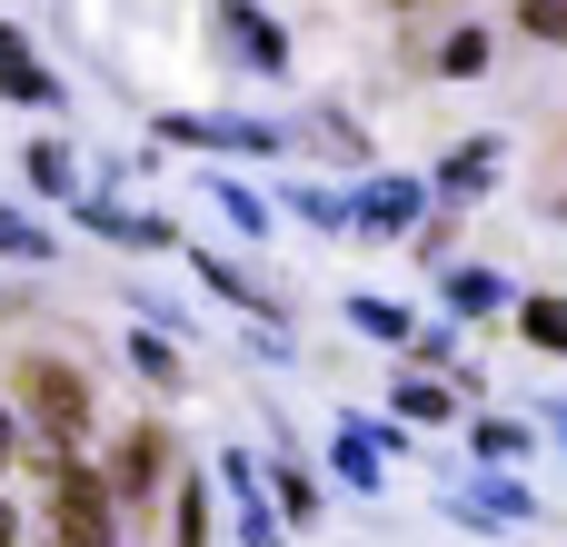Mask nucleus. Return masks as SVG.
Wrapping results in <instances>:
<instances>
[{
    "label": "nucleus",
    "instance_id": "1",
    "mask_svg": "<svg viewBox=\"0 0 567 547\" xmlns=\"http://www.w3.org/2000/svg\"><path fill=\"white\" fill-rule=\"evenodd\" d=\"M20 399H30V419H40V438L70 458V438L90 429V389H80L60 359H30V369H20Z\"/></svg>",
    "mask_w": 567,
    "mask_h": 547
},
{
    "label": "nucleus",
    "instance_id": "2",
    "mask_svg": "<svg viewBox=\"0 0 567 547\" xmlns=\"http://www.w3.org/2000/svg\"><path fill=\"white\" fill-rule=\"evenodd\" d=\"M50 547H110V488L90 468L50 478Z\"/></svg>",
    "mask_w": 567,
    "mask_h": 547
},
{
    "label": "nucleus",
    "instance_id": "3",
    "mask_svg": "<svg viewBox=\"0 0 567 547\" xmlns=\"http://www.w3.org/2000/svg\"><path fill=\"white\" fill-rule=\"evenodd\" d=\"M419 179H369L359 199H349V229H369V239H399V229H419Z\"/></svg>",
    "mask_w": 567,
    "mask_h": 547
},
{
    "label": "nucleus",
    "instance_id": "4",
    "mask_svg": "<svg viewBox=\"0 0 567 547\" xmlns=\"http://www.w3.org/2000/svg\"><path fill=\"white\" fill-rule=\"evenodd\" d=\"M219 478H229V508H239V547H289L279 538V508H269V488H259L249 458H219Z\"/></svg>",
    "mask_w": 567,
    "mask_h": 547
},
{
    "label": "nucleus",
    "instance_id": "5",
    "mask_svg": "<svg viewBox=\"0 0 567 547\" xmlns=\"http://www.w3.org/2000/svg\"><path fill=\"white\" fill-rule=\"evenodd\" d=\"M159 478H169V438H159V429H130V438H120V468H110V498L140 508Z\"/></svg>",
    "mask_w": 567,
    "mask_h": 547
},
{
    "label": "nucleus",
    "instance_id": "6",
    "mask_svg": "<svg viewBox=\"0 0 567 547\" xmlns=\"http://www.w3.org/2000/svg\"><path fill=\"white\" fill-rule=\"evenodd\" d=\"M219 30L239 40V60H249V70H289V40H279V20H269V10L229 0V10H219Z\"/></svg>",
    "mask_w": 567,
    "mask_h": 547
},
{
    "label": "nucleus",
    "instance_id": "7",
    "mask_svg": "<svg viewBox=\"0 0 567 547\" xmlns=\"http://www.w3.org/2000/svg\"><path fill=\"white\" fill-rule=\"evenodd\" d=\"M159 140H189V149H279L269 120H159Z\"/></svg>",
    "mask_w": 567,
    "mask_h": 547
},
{
    "label": "nucleus",
    "instance_id": "8",
    "mask_svg": "<svg viewBox=\"0 0 567 547\" xmlns=\"http://www.w3.org/2000/svg\"><path fill=\"white\" fill-rule=\"evenodd\" d=\"M80 219H90L100 239H120V249H169V229H159V219H140V209H120V199H90Z\"/></svg>",
    "mask_w": 567,
    "mask_h": 547
},
{
    "label": "nucleus",
    "instance_id": "9",
    "mask_svg": "<svg viewBox=\"0 0 567 547\" xmlns=\"http://www.w3.org/2000/svg\"><path fill=\"white\" fill-rule=\"evenodd\" d=\"M498 299H508V279H498V269H449V309H458V319H488Z\"/></svg>",
    "mask_w": 567,
    "mask_h": 547
},
{
    "label": "nucleus",
    "instance_id": "10",
    "mask_svg": "<svg viewBox=\"0 0 567 547\" xmlns=\"http://www.w3.org/2000/svg\"><path fill=\"white\" fill-rule=\"evenodd\" d=\"M518 329H528V349H558L567 359V299H518Z\"/></svg>",
    "mask_w": 567,
    "mask_h": 547
},
{
    "label": "nucleus",
    "instance_id": "11",
    "mask_svg": "<svg viewBox=\"0 0 567 547\" xmlns=\"http://www.w3.org/2000/svg\"><path fill=\"white\" fill-rule=\"evenodd\" d=\"M439 70H449V80H478V70H488V40H478V30H458V40L439 50Z\"/></svg>",
    "mask_w": 567,
    "mask_h": 547
},
{
    "label": "nucleus",
    "instance_id": "12",
    "mask_svg": "<svg viewBox=\"0 0 567 547\" xmlns=\"http://www.w3.org/2000/svg\"><path fill=\"white\" fill-rule=\"evenodd\" d=\"M0 249H10V259H50V229H30L20 209H0Z\"/></svg>",
    "mask_w": 567,
    "mask_h": 547
},
{
    "label": "nucleus",
    "instance_id": "13",
    "mask_svg": "<svg viewBox=\"0 0 567 547\" xmlns=\"http://www.w3.org/2000/svg\"><path fill=\"white\" fill-rule=\"evenodd\" d=\"M0 90H10V100H50V70H40V60H0Z\"/></svg>",
    "mask_w": 567,
    "mask_h": 547
},
{
    "label": "nucleus",
    "instance_id": "14",
    "mask_svg": "<svg viewBox=\"0 0 567 547\" xmlns=\"http://www.w3.org/2000/svg\"><path fill=\"white\" fill-rule=\"evenodd\" d=\"M30 179L60 199V189H70V149H60V140H40V149H30Z\"/></svg>",
    "mask_w": 567,
    "mask_h": 547
},
{
    "label": "nucleus",
    "instance_id": "15",
    "mask_svg": "<svg viewBox=\"0 0 567 547\" xmlns=\"http://www.w3.org/2000/svg\"><path fill=\"white\" fill-rule=\"evenodd\" d=\"M130 359H140V379H159V389H169V379H179V359H169V339H150V329H140V339H130Z\"/></svg>",
    "mask_w": 567,
    "mask_h": 547
},
{
    "label": "nucleus",
    "instance_id": "16",
    "mask_svg": "<svg viewBox=\"0 0 567 547\" xmlns=\"http://www.w3.org/2000/svg\"><path fill=\"white\" fill-rule=\"evenodd\" d=\"M219 219H229V229H269V209H259L249 189H229V179H219Z\"/></svg>",
    "mask_w": 567,
    "mask_h": 547
},
{
    "label": "nucleus",
    "instance_id": "17",
    "mask_svg": "<svg viewBox=\"0 0 567 547\" xmlns=\"http://www.w3.org/2000/svg\"><path fill=\"white\" fill-rule=\"evenodd\" d=\"M349 319H359V329H369V339H409V319H399V309H389V299H359V309H349Z\"/></svg>",
    "mask_w": 567,
    "mask_h": 547
},
{
    "label": "nucleus",
    "instance_id": "18",
    "mask_svg": "<svg viewBox=\"0 0 567 547\" xmlns=\"http://www.w3.org/2000/svg\"><path fill=\"white\" fill-rule=\"evenodd\" d=\"M399 409H409V419H449V389H439V379H409Z\"/></svg>",
    "mask_w": 567,
    "mask_h": 547
},
{
    "label": "nucleus",
    "instance_id": "19",
    "mask_svg": "<svg viewBox=\"0 0 567 547\" xmlns=\"http://www.w3.org/2000/svg\"><path fill=\"white\" fill-rule=\"evenodd\" d=\"M518 20H528L538 40H567V0H518Z\"/></svg>",
    "mask_w": 567,
    "mask_h": 547
},
{
    "label": "nucleus",
    "instance_id": "20",
    "mask_svg": "<svg viewBox=\"0 0 567 547\" xmlns=\"http://www.w3.org/2000/svg\"><path fill=\"white\" fill-rule=\"evenodd\" d=\"M518 448H528V429H508V419H488V429H478V458H518Z\"/></svg>",
    "mask_w": 567,
    "mask_h": 547
},
{
    "label": "nucleus",
    "instance_id": "21",
    "mask_svg": "<svg viewBox=\"0 0 567 547\" xmlns=\"http://www.w3.org/2000/svg\"><path fill=\"white\" fill-rule=\"evenodd\" d=\"M179 547H209V498H199V488L179 498Z\"/></svg>",
    "mask_w": 567,
    "mask_h": 547
},
{
    "label": "nucleus",
    "instance_id": "22",
    "mask_svg": "<svg viewBox=\"0 0 567 547\" xmlns=\"http://www.w3.org/2000/svg\"><path fill=\"white\" fill-rule=\"evenodd\" d=\"M449 189H488V149H458L449 159Z\"/></svg>",
    "mask_w": 567,
    "mask_h": 547
},
{
    "label": "nucleus",
    "instance_id": "23",
    "mask_svg": "<svg viewBox=\"0 0 567 547\" xmlns=\"http://www.w3.org/2000/svg\"><path fill=\"white\" fill-rule=\"evenodd\" d=\"M279 508H289V518H309V508H319V488H309L299 468H279Z\"/></svg>",
    "mask_w": 567,
    "mask_h": 547
},
{
    "label": "nucleus",
    "instance_id": "24",
    "mask_svg": "<svg viewBox=\"0 0 567 547\" xmlns=\"http://www.w3.org/2000/svg\"><path fill=\"white\" fill-rule=\"evenodd\" d=\"M0 60H30V50H20V30H10V20H0Z\"/></svg>",
    "mask_w": 567,
    "mask_h": 547
},
{
    "label": "nucleus",
    "instance_id": "25",
    "mask_svg": "<svg viewBox=\"0 0 567 547\" xmlns=\"http://www.w3.org/2000/svg\"><path fill=\"white\" fill-rule=\"evenodd\" d=\"M0 468H10V409H0Z\"/></svg>",
    "mask_w": 567,
    "mask_h": 547
},
{
    "label": "nucleus",
    "instance_id": "26",
    "mask_svg": "<svg viewBox=\"0 0 567 547\" xmlns=\"http://www.w3.org/2000/svg\"><path fill=\"white\" fill-rule=\"evenodd\" d=\"M10 538H20V528H10V508H0V547H10Z\"/></svg>",
    "mask_w": 567,
    "mask_h": 547
}]
</instances>
